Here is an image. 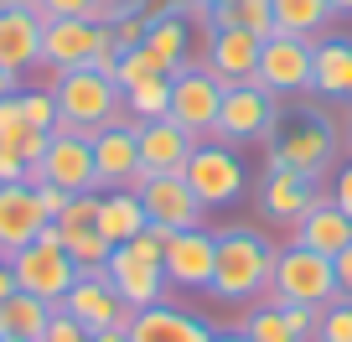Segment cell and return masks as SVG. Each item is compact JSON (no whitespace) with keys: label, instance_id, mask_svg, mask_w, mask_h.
Listing matches in <instances>:
<instances>
[{"label":"cell","instance_id":"6da1fadb","mask_svg":"<svg viewBox=\"0 0 352 342\" xmlns=\"http://www.w3.org/2000/svg\"><path fill=\"white\" fill-rule=\"evenodd\" d=\"M270 275H275V239H264L249 223L218 228V259H212V280L208 296L243 306V301L270 296Z\"/></svg>","mask_w":352,"mask_h":342},{"label":"cell","instance_id":"7a4b0ae2","mask_svg":"<svg viewBox=\"0 0 352 342\" xmlns=\"http://www.w3.org/2000/svg\"><path fill=\"white\" fill-rule=\"evenodd\" d=\"M52 99H57V130H78V135H94L124 114L120 83L109 73H99V67L52 73Z\"/></svg>","mask_w":352,"mask_h":342},{"label":"cell","instance_id":"3957f363","mask_svg":"<svg viewBox=\"0 0 352 342\" xmlns=\"http://www.w3.org/2000/svg\"><path fill=\"white\" fill-rule=\"evenodd\" d=\"M120 63V42L109 36V26L94 16H57L42 21V67L47 73H73V67H99L114 78Z\"/></svg>","mask_w":352,"mask_h":342},{"label":"cell","instance_id":"277c9868","mask_svg":"<svg viewBox=\"0 0 352 342\" xmlns=\"http://www.w3.org/2000/svg\"><path fill=\"white\" fill-rule=\"evenodd\" d=\"M11 275H16V290H32V296L63 306V296L73 290V280H78V259L63 249L57 223H47L26 249L11 254Z\"/></svg>","mask_w":352,"mask_h":342},{"label":"cell","instance_id":"5b68a950","mask_svg":"<svg viewBox=\"0 0 352 342\" xmlns=\"http://www.w3.org/2000/svg\"><path fill=\"white\" fill-rule=\"evenodd\" d=\"M280 120H285V114H280V94H270L264 83H233V89H223L212 140H228V145L275 140Z\"/></svg>","mask_w":352,"mask_h":342},{"label":"cell","instance_id":"8992f818","mask_svg":"<svg viewBox=\"0 0 352 342\" xmlns=\"http://www.w3.org/2000/svg\"><path fill=\"white\" fill-rule=\"evenodd\" d=\"M270 301H300V306H331L337 301V265L306 244L275 249V275H270Z\"/></svg>","mask_w":352,"mask_h":342},{"label":"cell","instance_id":"52a82bcc","mask_svg":"<svg viewBox=\"0 0 352 342\" xmlns=\"http://www.w3.org/2000/svg\"><path fill=\"white\" fill-rule=\"evenodd\" d=\"M187 187L197 192L208 208H228V202H239L243 192H249V166H243V156H239V145H228V140H197L192 145V156H187Z\"/></svg>","mask_w":352,"mask_h":342},{"label":"cell","instance_id":"ba28073f","mask_svg":"<svg viewBox=\"0 0 352 342\" xmlns=\"http://www.w3.org/2000/svg\"><path fill=\"white\" fill-rule=\"evenodd\" d=\"M270 161L290 166V171H300V177H311V182L331 177V166H337V125H331L327 114H306V120L275 130Z\"/></svg>","mask_w":352,"mask_h":342},{"label":"cell","instance_id":"9c48e42d","mask_svg":"<svg viewBox=\"0 0 352 342\" xmlns=\"http://www.w3.org/2000/svg\"><path fill=\"white\" fill-rule=\"evenodd\" d=\"M218 104H223V83L208 73L202 63H187L171 73V109L166 120L182 125L192 140H208L212 125H218Z\"/></svg>","mask_w":352,"mask_h":342},{"label":"cell","instance_id":"30bf717a","mask_svg":"<svg viewBox=\"0 0 352 342\" xmlns=\"http://www.w3.org/2000/svg\"><path fill=\"white\" fill-rule=\"evenodd\" d=\"M135 125L130 114L109 120L104 130H94V192H120V187H140V145H135Z\"/></svg>","mask_w":352,"mask_h":342},{"label":"cell","instance_id":"8fae6325","mask_svg":"<svg viewBox=\"0 0 352 342\" xmlns=\"http://www.w3.org/2000/svg\"><path fill=\"white\" fill-rule=\"evenodd\" d=\"M321 197V182L300 177V171H290V166H264L259 177V192H254V202H259V218L275 223V228H296L300 218H306L311 208H316Z\"/></svg>","mask_w":352,"mask_h":342},{"label":"cell","instance_id":"7c38bea8","mask_svg":"<svg viewBox=\"0 0 352 342\" xmlns=\"http://www.w3.org/2000/svg\"><path fill=\"white\" fill-rule=\"evenodd\" d=\"M26 182H52L63 192H94V140L78 130H52L42 161L32 166Z\"/></svg>","mask_w":352,"mask_h":342},{"label":"cell","instance_id":"4fadbf2b","mask_svg":"<svg viewBox=\"0 0 352 342\" xmlns=\"http://www.w3.org/2000/svg\"><path fill=\"white\" fill-rule=\"evenodd\" d=\"M311 57H316V42L311 36H264L259 47V83L280 99H296V94H311Z\"/></svg>","mask_w":352,"mask_h":342},{"label":"cell","instance_id":"5bb4252c","mask_svg":"<svg viewBox=\"0 0 352 342\" xmlns=\"http://www.w3.org/2000/svg\"><path fill=\"white\" fill-rule=\"evenodd\" d=\"M104 275H109V286L120 290V301L135 306V311L166 301V286H171L166 270H161V259H155V254H140L135 244H114L109 259H104Z\"/></svg>","mask_w":352,"mask_h":342},{"label":"cell","instance_id":"9a60e30c","mask_svg":"<svg viewBox=\"0 0 352 342\" xmlns=\"http://www.w3.org/2000/svg\"><path fill=\"white\" fill-rule=\"evenodd\" d=\"M140 202H145V218L155 228L176 233V228H208V202L187 187V177H140Z\"/></svg>","mask_w":352,"mask_h":342},{"label":"cell","instance_id":"2e32d148","mask_svg":"<svg viewBox=\"0 0 352 342\" xmlns=\"http://www.w3.org/2000/svg\"><path fill=\"white\" fill-rule=\"evenodd\" d=\"M259 47H264V36H254V32L208 26V47H202L197 63L218 78L223 89H233V83H259Z\"/></svg>","mask_w":352,"mask_h":342},{"label":"cell","instance_id":"e0dca14e","mask_svg":"<svg viewBox=\"0 0 352 342\" xmlns=\"http://www.w3.org/2000/svg\"><path fill=\"white\" fill-rule=\"evenodd\" d=\"M212 259H218V233L212 228H176L161 244V270L182 290H208Z\"/></svg>","mask_w":352,"mask_h":342},{"label":"cell","instance_id":"ac0fdd59","mask_svg":"<svg viewBox=\"0 0 352 342\" xmlns=\"http://www.w3.org/2000/svg\"><path fill=\"white\" fill-rule=\"evenodd\" d=\"M63 311L78 317L88 332H104V327H124V332H130V321H135V306L120 301V290L109 286L104 270H78L73 290L63 296Z\"/></svg>","mask_w":352,"mask_h":342},{"label":"cell","instance_id":"d6986e66","mask_svg":"<svg viewBox=\"0 0 352 342\" xmlns=\"http://www.w3.org/2000/svg\"><path fill=\"white\" fill-rule=\"evenodd\" d=\"M47 223L52 218L42 213V197H36L32 182H0V259L26 249Z\"/></svg>","mask_w":352,"mask_h":342},{"label":"cell","instance_id":"ffe728a7","mask_svg":"<svg viewBox=\"0 0 352 342\" xmlns=\"http://www.w3.org/2000/svg\"><path fill=\"white\" fill-rule=\"evenodd\" d=\"M135 145H140V177H182L197 140L171 120H140L135 125Z\"/></svg>","mask_w":352,"mask_h":342},{"label":"cell","instance_id":"44dd1931","mask_svg":"<svg viewBox=\"0 0 352 342\" xmlns=\"http://www.w3.org/2000/svg\"><path fill=\"white\" fill-rule=\"evenodd\" d=\"M0 67L16 78L42 67V16L32 6L0 0Z\"/></svg>","mask_w":352,"mask_h":342},{"label":"cell","instance_id":"7402d4cb","mask_svg":"<svg viewBox=\"0 0 352 342\" xmlns=\"http://www.w3.org/2000/svg\"><path fill=\"white\" fill-rule=\"evenodd\" d=\"M145 16H151L145 47L155 52V63H161L166 73L187 67L192 63V21L182 16V6H176V0H145Z\"/></svg>","mask_w":352,"mask_h":342},{"label":"cell","instance_id":"603a6c76","mask_svg":"<svg viewBox=\"0 0 352 342\" xmlns=\"http://www.w3.org/2000/svg\"><path fill=\"white\" fill-rule=\"evenodd\" d=\"M130 342H212V327L197 317V311H182V306H171V301H155V306L135 311Z\"/></svg>","mask_w":352,"mask_h":342},{"label":"cell","instance_id":"cb8c5ba5","mask_svg":"<svg viewBox=\"0 0 352 342\" xmlns=\"http://www.w3.org/2000/svg\"><path fill=\"white\" fill-rule=\"evenodd\" d=\"M311 94L327 104H352V36H316Z\"/></svg>","mask_w":352,"mask_h":342},{"label":"cell","instance_id":"d4e9b609","mask_svg":"<svg viewBox=\"0 0 352 342\" xmlns=\"http://www.w3.org/2000/svg\"><path fill=\"white\" fill-rule=\"evenodd\" d=\"M290 233H296V244H306V249H316V254H327V259H337V254L352 244V218H347V213H342L331 197H316V208H311Z\"/></svg>","mask_w":352,"mask_h":342},{"label":"cell","instance_id":"484cf974","mask_svg":"<svg viewBox=\"0 0 352 342\" xmlns=\"http://www.w3.org/2000/svg\"><path fill=\"white\" fill-rule=\"evenodd\" d=\"M151 228V218H145V202L135 187H120V192H99V233L109 244H124L135 239V233Z\"/></svg>","mask_w":352,"mask_h":342},{"label":"cell","instance_id":"4316f807","mask_svg":"<svg viewBox=\"0 0 352 342\" xmlns=\"http://www.w3.org/2000/svg\"><path fill=\"white\" fill-rule=\"evenodd\" d=\"M52 301L32 296V290H11V296L0 301V337H21V342H36L52 321Z\"/></svg>","mask_w":352,"mask_h":342},{"label":"cell","instance_id":"83f0119b","mask_svg":"<svg viewBox=\"0 0 352 342\" xmlns=\"http://www.w3.org/2000/svg\"><path fill=\"white\" fill-rule=\"evenodd\" d=\"M270 16L280 36H311V42L331 26L327 0H270Z\"/></svg>","mask_w":352,"mask_h":342},{"label":"cell","instance_id":"f1b7e54d","mask_svg":"<svg viewBox=\"0 0 352 342\" xmlns=\"http://www.w3.org/2000/svg\"><path fill=\"white\" fill-rule=\"evenodd\" d=\"M208 26H239V32H254V36H275L270 0H228L208 16Z\"/></svg>","mask_w":352,"mask_h":342},{"label":"cell","instance_id":"f546056e","mask_svg":"<svg viewBox=\"0 0 352 342\" xmlns=\"http://www.w3.org/2000/svg\"><path fill=\"white\" fill-rule=\"evenodd\" d=\"M166 109H171V73L124 89V114H130V120H166Z\"/></svg>","mask_w":352,"mask_h":342},{"label":"cell","instance_id":"4dcf8cb0","mask_svg":"<svg viewBox=\"0 0 352 342\" xmlns=\"http://www.w3.org/2000/svg\"><path fill=\"white\" fill-rule=\"evenodd\" d=\"M243 337H249V342H300L275 301H264V306H254L249 317H243Z\"/></svg>","mask_w":352,"mask_h":342},{"label":"cell","instance_id":"1f68e13d","mask_svg":"<svg viewBox=\"0 0 352 342\" xmlns=\"http://www.w3.org/2000/svg\"><path fill=\"white\" fill-rule=\"evenodd\" d=\"M166 67L155 63V52L151 47H120V63H114V83H120V94L124 89H135V83H145V78H161Z\"/></svg>","mask_w":352,"mask_h":342},{"label":"cell","instance_id":"d6a6232c","mask_svg":"<svg viewBox=\"0 0 352 342\" xmlns=\"http://www.w3.org/2000/svg\"><path fill=\"white\" fill-rule=\"evenodd\" d=\"M311 342H352V301L337 296L331 306L316 311V332H311Z\"/></svg>","mask_w":352,"mask_h":342},{"label":"cell","instance_id":"836d02e7","mask_svg":"<svg viewBox=\"0 0 352 342\" xmlns=\"http://www.w3.org/2000/svg\"><path fill=\"white\" fill-rule=\"evenodd\" d=\"M16 104H21V120L32 125V130H57V99L52 89H16Z\"/></svg>","mask_w":352,"mask_h":342},{"label":"cell","instance_id":"e575fe53","mask_svg":"<svg viewBox=\"0 0 352 342\" xmlns=\"http://www.w3.org/2000/svg\"><path fill=\"white\" fill-rule=\"evenodd\" d=\"M36 342H94V332H88L78 317H67V311L57 306V311H52V321H47V332H42Z\"/></svg>","mask_w":352,"mask_h":342},{"label":"cell","instance_id":"d590c367","mask_svg":"<svg viewBox=\"0 0 352 342\" xmlns=\"http://www.w3.org/2000/svg\"><path fill=\"white\" fill-rule=\"evenodd\" d=\"M145 26H151V16H145V11H124V16H114V21H109V36L120 47H140L145 42Z\"/></svg>","mask_w":352,"mask_h":342},{"label":"cell","instance_id":"8d00e7d4","mask_svg":"<svg viewBox=\"0 0 352 342\" xmlns=\"http://www.w3.org/2000/svg\"><path fill=\"white\" fill-rule=\"evenodd\" d=\"M99 0H32V11L42 21H57V16H94Z\"/></svg>","mask_w":352,"mask_h":342},{"label":"cell","instance_id":"74e56055","mask_svg":"<svg viewBox=\"0 0 352 342\" xmlns=\"http://www.w3.org/2000/svg\"><path fill=\"white\" fill-rule=\"evenodd\" d=\"M275 306L285 311L290 332H296L300 342H311V332H316V311H321V306H300V301H275Z\"/></svg>","mask_w":352,"mask_h":342},{"label":"cell","instance_id":"f35d334b","mask_svg":"<svg viewBox=\"0 0 352 342\" xmlns=\"http://www.w3.org/2000/svg\"><path fill=\"white\" fill-rule=\"evenodd\" d=\"M32 187H36V197H42V213H47V218H57V213L67 208V197H73V192L52 187V182H32Z\"/></svg>","mask_w":352,"mask_h":342},{"label":"cell","instance_id":"ab89813d","mask_svg":"<svg viewBox=\"0 0 352 342\" xmlns=\"http://www.w3.org/2000/svg\"><path fill=\"white\" fill-rule=\"evenodd\" d=\"M124 11H145V0H99V6H94V21L109 26L114 16H124Z\"/></svg>","mask_w":352,"mask_h":342},{"label":"cell","instance_id":"60d3db41","mask_svg":"<svg viewBox=\"0 0 352 342\" xmlns=\"http://www.w3.org/2000/svg\"><path fill=\"white\" fill-rule=\"evenodd\" d=\"M331 202H337V208L352 218V161L342 166V171H337V182H331Z\"/></svg>","mask_w":352,"mask_h":342},{"label":"cell","instance_id":"b9f144b4","mask_svg":"<svg viewBox=\"0 0 352 342\" xmlns=\"http://www.w3.org/2000/svg\"><path fill=\"white\" fill-rule=\"evenodd\" d=\"M26 177H32V166H26L21 156L0 151V182H26Z\"/></svg>","mask_w":352,"mask_h":342},{"label":"cell","instance_id":"7bdbcfd3","mask_svg":"<svg viewBox=\"0 0 352 342\" xmlns=\"http://www.w3.org/2000/svg\"><path fill=\"white\" fill-rule=\"evenodd\" d=\"M331 265H337V296H347V301H352V244L337 254V259H331Z\"/></svg>","mask_w":352,"mask_h":342},{"label":"cell","instance_id":"ee69618b","mask_svg":"<svg viewBox=\"0 0 352 342\" xmlns=\"http://www.w3.org/2000/svg\"><path fill=\"white\" fill-rule=\"evenodd\" d=\"M94 342H130V332L124 327H104V332H94Z\"/></svg>","mask_w":352,"mask_h":342},{"label":"cell","instance_id":"f6af8a7d","mask_svg":"<svg viewBox=\"0 0 352 342\" xmlns=\"http://www.w3.org/2000/svg\"><path fill=\"white\" fill-rule=\"evenodd\" d=\"M176 6H182V16H187L192 6H208V16H212V11H218V6H228V0H176Z\"/></svg>","mask_w":352,"mask_h":342},{"label":"cell","instance_id":"bcb514c9","mask_svg":"<svg viewBox=\"0 0 352 342\" xmlns=\"http://www.w3.org/2000/svg\"><path fill=\"white\" fill-rule=\"evenodd\" d=\"M16 83H21V78H16V73H6V67H0V99H11V94H16Z\"/></svg>","mask_w":352,"mask_h":342},{"label":"cell","instance_id":"7dc6e473","mask_svg":"<svg viewBox=\"0 0 352 342\" xmlns=\"http://www.w3.org/2000/svg\"><path fill=\"white\" fill-rule=\"evenodd\" d=\"M327 11H331V21H342V16H352V0H327Z\"/></svg>","mask_w":352,"mask_h":342},{"label":"cell","instance_id":"c3c4849f","mask_svg":"<svg viewBox=\"0 0 352 342\" xmlns=\"http://www.w3.org/2000/svg\"><path fill=\"white\" fill-rule=\"evenodd\" d=\"M212 342H249V337H243V327H239V332H212Z\"/></svg>","mask_w":352,"mask_h":342},{"label":"cell","instance_id":"681fc988","mask_svg":"<svg viewBox=\"0 0 352 342\" xmlns=\"http://www.w3.org/2000/svg\"><path fill=\"white\" fill-rule=\"evenodd\" d=\"M342 140H347V151H352V104H347V135H342Z\"/></svg>","mask_w":352,"mask_h":342},{"label":"cell","instance_id":"f907efd6","mask_svg":"<svg viewBox=\"0 0 352 342\" xmlns=\"http://www.w3.org/2000/svg\"><path fill=\"white\" fill-rule=\"evenodd\" d=\"M0 342H21V337H0Z\"/></svg>","mask_w":352,"mask_h":342},{"label":"cell","instance_id":"816d5d0a","mask_svg":"<svg viewBox=\"0 0 352 342\" xmlns=\"http://www.w3.org/2000/svg\"><path fill=\"white\" fill-rule=\"evenodd\" d=\"M16 6H32V0H16Z\"/></svg>","mask_w":352,"mask_h":342}]
</instances>
